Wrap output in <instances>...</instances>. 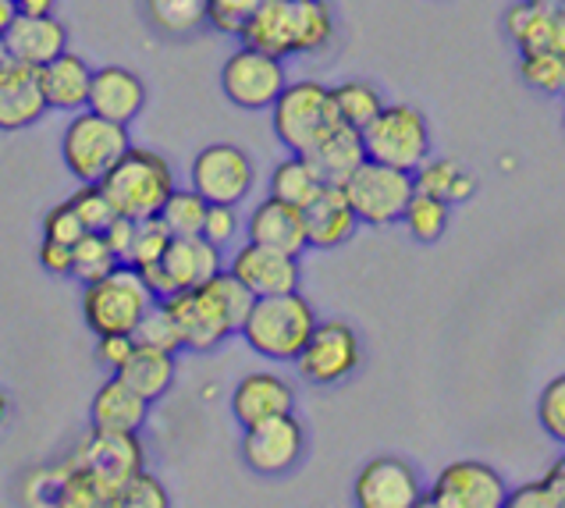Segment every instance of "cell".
Masks as SVG:
<instances>
[{"label":"cell","instance_id":"6da1fadb","mask_svg":"<svg viewBox=\"0 0 565 508\" xmlns=\"http://www.w3.org/2000/svg\"><path fill=\"white\" fill-rule=\"evenodd\" d=\"M338 36V19L328 0H260L238 29V43L274 57H302L328 51Z\"/></svg>","mask_w":565,"mask_h":508},{"label":"cell","instance_id":"7a4b0ae2","mask_svg":"<svg viewBox=\"0 0 565 508\" xmlns=\"http://www.w3.org/2000/svg\"><path fill=\"white\" fill-rule=\"evenodd\" d=\"M317 309L306 295L281 292V295H256L238 335L246 338L249 352L270 359V363H292L302 352L306 338L317 327Z\"/></svg>","mask_w":565,"mask_h":508},{"label":"cell","instance_id":"3957f363","mask_svg":"<svg viewBox=\"0 0 565 508\" xmlns=\"http://www.w3.org/2000/svg\"><path fill=\"white\" fill-rule=\"evenodd\" d=\"M174 168L164 154L147 150V146H128L125 157L100 178L110 207L121 218L147 221L157 218L164 200L174 192Z\"/></svg>","mask_w":565,"mask_h":508},{"label":"cell","instance_id":"277c9868","mask_svg":"<svg viewBox=\"0 0 565 508\" xmlns=\"http://www.w3.org/2000/svg\"><path fill=\"white\" fill-rule=\"evenodd\" d=\"M338 125V114L331 104V86L317 78L288 82L270 104V128L288 154H306Z\"/></svg>","mask_w":565,"mask_h":508},{"label":"cell","instance_id":"5b68a950","mask_svg":"<svg viewBox=\"0 0 565 508\" xmlns=\"http://www.w3.org/2000/svg\"><path fill=\"white\" fill-rule=\"evenodd\" d=\"M157 299L142 285V277L136 267L118 264L100 282L83 285V320L89 331L100 335H132L142 314Z\"/></svg>","mask_w":565,"mask_h":508},{"label":"cell","instance_id":"8992f818","mask_svg":"<svg viewBox=\"0 0 565 508\" xmlns=\"http://www.w3.org/2000/svg\"><path fill=\"white\" fill-rule=\"evenodd\" d=\"M128 146V125L107 121L93 110H75L61 136V160L75 182H100Z\"/></svg>","mask_w":565,"mask_h":508},{"label":"cell","instance_id":"52a82bcc","mask_svg":"<svg viewBox=\"0 0 565 508\" xmlns=\"http://www.w3.org/2000/svg\"><path fill=\"white\" fill-rule=\"evenodd\" d=\"M366 160L387 163L398 171H416L430 157V125L427 114L413 104H384L377 118L363 128Z\"/></svg>","mask_w":565,"mask_h":508},{"label":"cell","instance_id":"ba28073f","mask_svg":"<svg viewBox=\"0 0 565 508\" xmlns=\"http://www.w3.org/2000/svg\"><path fill=\"white\" fill-rule=\"evenodd\" d=\"M72 466L86 469L89 477L107 490L110 508L115 495L128 477H136L139 469H147V448H142L139 431H100L89 427L86 437H78V445L64 455Z\"/></svg>","mask_w":565,"mask_h":508},{"label":"cell","instance_id":"9c48e42d","mask_svg":"<svg viewBox=\"0 0 565 508\" xmlns=\"http://www.w3.org/2000/svg\"><path fill=\"white\" fill-rule=\"evenodd\" d=\"M292 363L306 384L317 388L345 384L363 367V338L345 320H317L313 335L306 338L302 352Z\"/></svg>","mask_w":565,"mask_h":508},{"label":"cell","instance_id":"30bf717a","mask_svg":"<svg viewBox=\"0 0 565 508\" xmlns=\"http://www.w3.org/2000/svg\"><path fill=\"white\" fill-rule=\"evenodd\" d=\"M349 195V207L356 210L360 224L366 227H392L402 221V210L413 200V171L387 168L377 160H363L342 186Z\"/></svg>","mask_w":565,"mask_h":508},{"label":"cell","instance_id":"8fae6325","mask_svg":"<svg viewBox=\"0 0 565 508\" xmlns=\"http://www.w3.org/2000/svg\"><path fill=\"white\" fill-rule=\"evenodd\" d=\"M189 189L206 203H246L256 189V163L235 142H210L189 163Z\"/></svg>","mask_w":565,"mask_h":508},{"label":"cell","instance_id":"7c38bea8","mask_svg":"<svg viewBox=\"0 0 565 508\" xmlns=\"http://www.w3.org/2000/svg\"><path fill=\"white\" fill-rule=\"evenodd\" d=\"M242 463H246L256 477H285L292 473L306 455V427L296 413H281L242 427Z\"/></svg>","mask_w":565,"mask_h":508},{"label":"cell","instance_id":"4fadbf2b","mask_svg":"<svg viewBox=\"0 0 565 508\" xmlns=\"http://www.w3.org/2000/svg\"><path fill=\"white\" fill-rule=\"evenodd\" d=\"M509 484L502 473L477 458H459L434 477L430 490H424L427 508H505Z\"/></svg>","mask_w":565,"mask_h":508},{"label":"cell","instance_id":"5bb4252c","mask_svg":"<svg viewBox=\"0 0 565 508\" xmlns=\"http://www.w3.org/2000/svg\"><path fill=\"white\" fill-rule=\"evenodd\" d=\"M285 86V61L253 46H238L221 68V89L242 110H270Z\"/></svg>","mask_w":565,"mask_h":508},{"label":"cell","instance_id":"9a60e30c","mask_svg":"<svg viewBox=\"0 0 565 508\" xmlns=\"http://www.w3.org/2000/svg\"><path fill=\"white\" fill-rule=\"evenodd\" d=\"M164 306L174 317V324H179L182 352H214L224 338L235 335V327L228 314H224V306L210 282L200 288L174 292L171 299H164Z\"/></svg>","mask_w":565,"mask_h":508},{"label":"cell","instance_id":"2e32d148","mask_svg":"<svg viewBox=\"0 0 565 508\" xmlns=\"http://www.w3.org/2000/svg\"><path fill=\"white\" fill-rule=\"evenodd\" d=\"M352 501L360 508H416L424 501V484L406 458L377 455L356 473Z\"/></svg>","mask_w":565,"mask_h":508},{"label":"cell","instance_id":"e0dca14e","mask_svg":"<svg viewBox=\"0 0 565 508\" xmlns=\"http://www.w3.org/2000/svg\"><path fill=\"white\" fill-rule=\"evenodd\" d=\"M224 271L238 277L253 295H281V292H296L302 282V267L299 256L270 250V245H256V242H238L232 256H224Z\"/></svg>","mask_w":565,"mask_h":508},{"label":"cell","instance_id":"ac0fdd59","mask_svg":"<svg viewBox=\"0 0 565 508\" xmlns=\"http://www.w3.org/2000/svg\"><path fill=\"white\" fill-rule=\"evenodd\" d=\"M142 107H147V82H142L132 68H121V64L93 68L86 110L100 114L107 121L132 125L142 114Z\"/></svg>","mask_w":565,"mask_h":508},{"label":"cell","instance_id":"d6986e66","mask_svg":"<svg viewBox=\"0 0 565 508\" xmlns=\"http://www.w3.org/2000/svg\"><path fill=\"white\" fill-rule=\"evenodd\" d=\"M0 40H4L11 61L43 68L46 61L68 51V25L57 14H14Z\"/></svg>","mask_w":565,"mask_h":508},{"label":"cell","instance_id":"ffe728a7","mask_svg":"<svg viewBox=\"0 0 565 508\" xmlns=\"http://www.w3.org/2000/svg\"><path fill=\"white\" fill-rule=\"evenodd\" d=\"M292 409L296 388L278 370H253L232 391V416L238 420V427H253V423L292 413Z\"/></svg>","mask_w":565,"mask_h":508},{"label":"cell","instance_id":"44dd1931","mask_svg":"<svg viewBox=\"0 0 565 508\" xmlns=\"http://www.w3.org/2000/svg\"><path fill=\"white\" fill-rule=\"evenodd\" d=\"M306 245L310 250H338L356 235L360 218L349 207V195L342 186H320L317 195L302 207Z\"/></svg>","mask_w":565,"mask_h":508},{"label":"cell","instance_id":"7402d4cb","mask_svg":"<svg viewBox=\"0 0 565 508\" xmlns=\"http://www.w3.org/2000/svg\"><path fill=\"white\" fill-rule=\"evenodd\" d=\"M46 114V100L40 93L36 68L22 61H8L0 68V133H22L40 125Z\"/></svg>","mask_w":565,"mask_h":508},{"label":"cell","instance_id":"603a6c76","mask_svg":"<svg viewBox=\"0 0 565 508\" xmlns=\"http://www.w3.org/2000/svg\"><path fill=\"white\" fill-rule=\"evenodd\" d=\"M160 267H164L174 292L200 288L224 271V250H217L203 235H171L164 256H160Z\"/></svg>","mask_w":565,"mask_h":508},{"label":"cell","instance_id":"cb8c5ba5","mask_svg":"<svg viewBox=\"0 0 565 508\" xmlns=\"http://www.w3.org/2000/svg\"><path fill=\"white\" fill-rule=\"evenodd\" d=\"M246 239L256 245H270V250L302 256L310 245H306V224H302V210L292 203H281L267 195L260 200L246 218Z\"/></svg>","mask_w":565,"mask_h":508},{"label":"cell","instance_id":"d4e9b609","mask_svg":"<svg viewBox=\"0 0 565 508\" xmlns=\"http://www.w3.org/2000/svg\"><path fill=\"white\" fill-rule=\"evenodd\" d=\"M36 78H40L46 110H64V114L86 110L89 82H93V68L86 57L64 51L54 61H46L43 68H36Z\"/></svg>","mask_w":565,"mask_h":508},{"label":"cell","instance_id":"484cf974","mask_svg":"<svg viewBox=\"0 0 565 508\" xmlns=\"http://www.w3.org/2000/svg\"><path fill=\"white\" fill-rule=\"evenodd\" d=\"M150 420V402L128 388L118 373H107V381L96 388L89 402V423L100 431H142Z\"/></svg>","mask_w":565,"mask_h":508},{"label":"cell","instance_id":"4316f807","mask_svg":"<svg viewBox=\"0 0 565 508\" xmlns=\"http://www.w3.org/2000/svg\"><path fill=\"white\" fill-rule=\"evenodd\" d=\"M302 157L313 163V171L324 186H345L349 174L366 160V150H363L360 128H349V125L338 121L331 133L317 146H310Z\"/></svg>","mask_w":565,"mask_h":508},{"label":"cell","instance_id":"83f0119b","mask_svg":"<svg viewBox=\"0 0 565 508\" xmlns=\"http://www.w3.org/2000/svg\"><path fill=\"white\" fill-rule=\"evenodd\" d=\"M118 377L128 388H136L147 402H157L174 388V377H179V356L164 352V349L139 346V341H136V349H132V356L125 359V367L118 370Z\"/></svg>","mask_w":565,"mask_h":508},{"label":"cell","instance_id":"f1b7e54d","mask_svg":"<svg viewBox=\"0 0 565 508\" xmlns=\"http://www.w3.org/2000/svg\"><path fill=\"white\" fill-rule=\"evenodd\" d=\"M413 186L416 192H427V195H438V200L445 203H466V200H473V192H477V178L470 171H462L456 160H448V157H427L419 168L413 171Z\"/></svg>","mask_w":565,"mask_h":508},{"label":"cell","instance_id":"f546056e","mask_svg":"<svg viewBox=\"0 0 565 508\" xmlns=\"http://www.w3.org/2000/svg\"><path fill=\"white\" fill-rule=\"evenodd\" d=\"M142 14L150 29L168 40H189L210 25L206 0H142Z\"/></svg>","mask_w":565,"mask_h":508},{"label":"cell","instance_id":"4dcf8cb0","mask_svg":"<svg viewBox=\"0 0 565 508\" xmlns=\"http://www.w3.org/2000/svg\"><path fill=\"white\" fill-rule=\"evenodd\" d=\"M324 186L313 171V163L306 160L302 154H292L274 163L270 171V182H267V195H274V200L281 203H292V207H306L317 195V189Z\"/></svg>","mask_w":565,"mask_h":508},{"label":"cell","instance_id":"1f68e13d","mask_svg":"<svg viewBox=\"0 0 565 508\" xmlns=\"http://www.w3.org/2000/svg\"><path fill=\"white\" fill-rule=\"evenodd\" d=\"M552 19H555V11H544L537 4H530V0H515L502 14V32L520 51H547Z\"/></svg>","mask_w":565,"mask_h":508},{"label":"cell","instance_id":"d6a6232c","mask_svg":"<svg viewBox=\"0 0 565 508\" xmlns=\"http://www.w3.org/2000/svg\"><path fill=\"white\" fill-rule=\"evenodd\" d=\"M331 104H334L338 121L363 133V128L377 118V110L384 107V96L374 82L345 78V82H338V86H331Z\"/></svg>","mask_w":565,"mask_h":508},{"label":"cell","instance_id":"836d02e7","mask_svg":"<svg viewBox=\"0 0 565 508\" xmlns=\"http://www.w3.org/2000/svg\"><path fill=\"white\" fill-rule=\"evenodd\" d=\"M448 221H451V203L438 200V195H427V192H413V200L406 210H402L398 224H406L409 239L434 245L438 239H445Z\"/></svg>","mask_w":565,"mask_h":508},{"label":"cell","instance_id":"e575fe53","mask_svg":"<svg viewBox=\"0 0 565 508\" xmlns=\"http://www.w3.org/2000/svg\"><path fill=\"white\" fill-rule=\"evenodd\" d=\"M520 78L541 96L565 93V57L555 51H520Z\"/></svg>","mask_w":565,"mask_h":508},{"label":"cell","instance_id":"d590c367","mask_svg":"<svg viewBox=\"0 0 565 508\" xmlns=\"http://www.w3.org/2000/svg\"><path fill=\"white\" fill-rule=\"evenodd\" d=\"M118 264L121 260L115 256V250H110L100 232H86L72 245V277H78L83 285L100 282V277H107Z\"/></svg>","mask_w":565,"mask_h":508},{"label":"cell","instance_id":"8d00e7d4","mask_svg":"<svg viewBox=\"0 0 565 508\" xmlns=\"http://www.w3.org/2000/svg\"><path fill=\"white\" fill-rule=\"evenodd\" d=\"M206 200L196 192V189H179L174 186V192L164 200V207H160V221H164V227L171 235H200L203 232V218H206Z\"/></svg>","mask_w":565,"mask_h":508},{"label":"cell","instance_id":"74e56055","mask_svg":"<svg viewBox=\"0 0 565 508\" xmlns=\"http://www.w3.org/2000/svg\"><path fill=\"white\" fill-rule=\"evenodd\" d=\"M132 338L139 341V346H150V349H164V352H182V335H179V324H174V317L168 314L164 303H153L147 314H142V320L136 324Z\"/></svg>","mask_w":565,"mask_h":508},{"label":"cell","instance_id":"f35d334b","mask_svg":"<svg viewBox=\"0 0 565 508\" xmlns=\"http://www.w3.org/2000/svg\"><path fill=\"white\" fill-rule=\"evenodd\" d=\"M206 242H214L217 250H235L238 239L246 235V218L238 214V207L232 203H210L206 207V218H203V232Z\"/></svg>","mask_w":565,"mask_h":508},{"label":"cell","instance_id":"ab89813d","mask_svg":"<svg viewBox=\"0 0 565 508\" xmlns=\"http://www.w3.org/2000/svg\"><path fill=\"white\" fill-rule=\"evenodd\" d=\"M171 242V232L164 227L160 218H147V221H136V235H132V245H128V256L125 264L128 267H147V264H157L160 256H164Z\"/></svg>","mask_w":565,"mask_h":508},{"label":"cell","instance_id":"60d3db41","mask_svg":"<svg viewBox=\"0 0 565 508\" xmlns=\"http://www.w3.org/2000/svg\"><path fill=\"white\" fill-rule=\"evenodd\" d=\"M72 210L83 221L86 232H104V227L115 221V207H110L107 192L100 189V182H78V189L72 192Z\"/></svg>","mask_w":565,"mask_h":508},{"label":"cell","instance_id":"b9f144b4","mask_svg":"<svg viewBox=\"0 0 565 508\" xmlns=\"http://www.w3.org/2000/svg\"><path fill=\"white\" fill-rule=\"evenodd\" d=\"M168 487L160 484L150 469H139L136 477H128L115 495V508H168Z\"/></svg>","mask_w":565,"mask_h":508},{"label":"cell","instance_id":"7bdbcfd3","mask_svg":"<svg viewBox=\"0 0 565 508\" xmlns=\"http://www.w3.org/2000/svg\"><path fill=\"white\" fill-rule=\"evenodd\" d=\"M537 420L547 437H555L558 445H565V373H558L555 381H547L537 395Z\"/></svg>","mask_w":565,"mask_h":508},{"label":"cell","instance_id":"ee69618b","mask_svg":"<svg viewBox=\"0 0 565 508\" xmlns=\"http://www.w3.org/2000/svg\"><path fill=\"white\" fill-rule=\"evenodd\" d=\"M256 4L260 0H206V22L221 29L224 36H238L242 22L249 19Z\"/></svg>","mask_w":565,"mask_h":508},{"label":"cell","instance_id":"f6af8a7d","mask_svg":"<svg viewBox=\"0 0 565 508\" xmlns=\"http://www.w3.org/2000/svg\"><path fill=\"white\" fill-rule=\"evenodd\" d=\"M61 487V469L54 466H32L22 477V501L25 505H54Z\"/></svg>","mask_w":565,"mask_h":508},{"label":"cell","instance_id":"bcb514c9","mask_svg":"<svg viewBox=\"0 0 565 508\" xmlns=\"http://www.w3.org/2000/svg\"><path fill=\"white\" fill-rule=\"evenodd\" d=\"M83 235H86V227H83V221H78V214L72 210V203H61L54 210H46V218H43V239L75 245Z\"/></svg>","mask_w":565,"mask_h":508},{"label":"cell","instance_id":"7dc6e473","mask_svg":"<svg viewBox=\"0 0 565 508\" xmlns=\"http://www.w3.org/2000/svg\"><path fill=\"white\" fill-rule=\"evenodd\" d=\"M136 338L132 335H100L96 338V363L107 373H118L125 367V359L132 356Z\"/></svg>","mask_w":565,"mask_h":508},{"label":"cell","instance_id":"c3c4849f","mask_svg":"<svg viewBox=\"0 0 565 508\" xmlns=\"http://www.w3.org/2000/svg\"><path fill=\"white\" fill-rule=\"evenodd\" d=\"M505 508H555V495H552V487H547V480H534V484L509 490Z\"/></svg>","mask_w":565,"mask_h":508},{"label":"cell","instance_id":"681fc988","mask_svg":"<svg viewBox=\"0 0 565 508\" xmlns=\"http://www.w3.org/2000/svg\"><path fill=\"white\" fill-rule=\"evenodd\" d=\"M40 267L54 277H72V245L43 239L40 242Z\"/></svg>","mask_w":565,"mask_h":508},{"label":"cell","instance_id":"f907efd6","mask_svg":"<svg viewBox=\"0 0 565 508\" xmlns=\"http://www.w3.org/2000/svg\"><path fill=\"white\" fill-rule=\"evenodd\" d=\"M104 239H107V245H110V250H115V256L121 260V264H125V256H128V245H132V235H136V221L132 218H115V221H110L107 227H104V232H100Z\"/></svg>","mask_w":565,"mask_h":508},{"label":"cell","instance_id":"816d5d0a","mask_svg":"<svg viewBox=\"0 0 565 508\" xmlns=\"http://www.w3.org/2000/svg\"><path fill=\"white\" fill-rule=\"evenodd\" d=\"M544 480H547V487H552V495H555V508H565V455L552 469H547Z\"/></svg>","mask_w":565,"mask_h":508},{"label":"cell","instance_id":"f5cc1de1","mask_svg":"<svg viewBox=\"0 0 565 508\" xmlns=\"http://www.w3.org/2000/svg\"><path fill=\"white\" fill-rule=\"evenodd\" d=\"M547 51H555L565 57V11H555L552 19V36H547Z\"/></svg>","mask_w":565,"mask_h":508},{"label":"cell","instance_id":"db71d44e","mask_svg":"<svg viewBox=\"0 0 565 508\" xmlns=\"http://www.w3.org/2000/svg\"><path fill=\"white\" fill-rule=\"evenodd\" d=\"M57 0H14V11L19 14H54Z\"/></svg>","mask_w":565,"mask_h":508},{"label":"cell","instance_id":"11a10c76","mask_svg":"<svg viewBox=\"0 0 565 508\" xmlns=\"http://www.w3.org/2000/svg\"><path fill=\"white\" fill-rule=\"evenodd\" d=\"M14 0H0V36H4V29L11 25V19H14Z\"/></svg>","mask_w":565,"mask_h":508},{"label":"cell","instance_id":"9f6ffc18","mask_svg":"<svg viewBox=\"0 0 565 508\" xmlns=\"http://www.w3.org/2000/svg\"><path fill=\"white\" fill-rule=\"evenodd\" d=\"M8 420H11V399H8V391L0 388V427H4Z\"/></svg>","mask_w":565,"mask_h":508},{"label":"cell","instance_id":"6f0895ef","mask_svg":"<svg viewBox=\"0 0 565 508\" xmlns=\"http://www.w3.org/2000/svg\"><path fill=\"white\" fill-rule=\"evenodd\" d=\"M530 4H537L544 11H565V0H530Z\"/></svg>","mask_w":565,"mask_h":508},{"label":"cell","instance_id":"680465c9","mask_svg":"<svg viewBox=\"0 0 565 508\" xmlns=\"http://www.w3.org/2000/svg\"><path fill=\"white\" fill-rule=\"evenodd\" d=\"M11 57H8V46H4V40H0V68H4Z\"/></svg>","mask_w":565,"mask_h":508},{"label":"cell","instance_id":"91938a15","mask_svg":"<svg viewBox=\"0 0 565 508\" xmlns=\"http://www.w3.org/2000/svg\"><path fill=\"white\" fill-rule=\"evenodd\" d=\"M562 125H565V93H562Z\"/></svg>","mask_w":565,"mask_h":508}]
</instances>
